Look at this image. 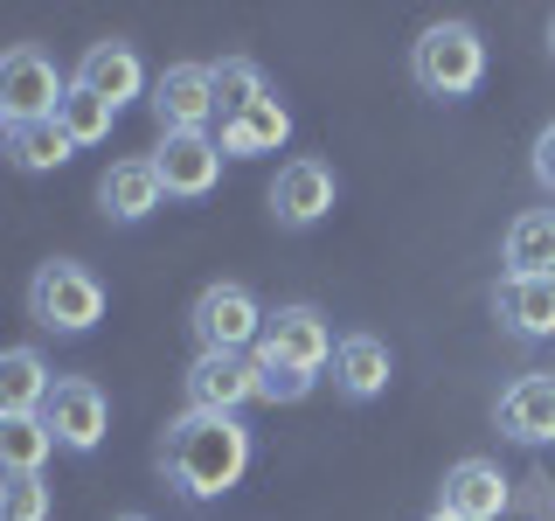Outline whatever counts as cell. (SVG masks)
<instances>
[{"label":"cell","mask_w":555,"mask_h":521,"mask_svg":"<svg viewBox=\"0 0 555 521\" xmlns=\"http://www.w3.org/2000/svg\"><path fill=\"white\" fill-rule=\"evenodd\" d=\"M257 445L243 431V417H216V410H181L160 439V473L181 500H222L236 494L250 473Z\"/></svg>","instance_id":"cell-1"},{"label":"cell","mask_w":555,"mask_h":521,"mask_svg":"<svg viewBox=\"0 0 555 521\" xmlns=\"http://www.w3.org/2000/svg\"><path fill=\"white\" fill-rule=\"evenodd\" d=\"M410 77L424 98H473L486 84V42L473 22H430L424 35L410 42Z\"/></svg>","instance_id":"cell-2"},{"label":"cell","mask_w":555,"mask_h":521,"mask_svg":"<svg viewBox=\"0 0 555 521\" xmlns=\"http://www.w3.org/2000/svg\"><path fill=\"white\" fill-rule=\"evenodd\" d=\"M28 320L42 334H91L104 320V278L77 257H49L28 278Z\"/></svg>","instance_id":"cell-3"},{"label":"cell","mask_w":555,"mask_h":521,"mask_svg":"<svg viewBox=\"0 0 555 521\" xmlns=\"http://www.w3.org/2000/svg\"><path fill=\"white\" fill-rule=\"evenodd\" d=\"M264 320H271V313L257 306V292L236 285V278H216V285H202L195 306H188L195 355H250V347L264 341Z\"/></svg>","instance_id":"cell-4"},{"label":"cell","mask_w":555,"mask_h":521,"mask_svg":"<svg viewBox=\"0 0 555 521\" xmlns=\"http://www.w3.org/2000/svg\"><path fill=\"white\" fill-rule=\"evenodd\" d=\"M69 98V77L56 69L42 42H14L0 49V112L8 126H35V118H56V104Z\"/></svg>","instance_id":"cell-5"},{"label":"cell","mask_w":555,"mask_h":521,"mask_svg":"<svg viewBox=\"0 0 555 521\" xmlns=\"http://www.w3.org/2000/svg\"><path fill=\"white\" fill-rule=\"evenodd\" d=\"M42 424L63 452L83 459V452H98L104 431H112V404H104V390L91 376H56V390H49V404H42Z\"/></svg>","instance_id":"cell-6"},{"label":"cell","mask_w":555,"mask_h":521,"mask_svg":"<svg viewBox=\"0 0 555 521\" xmlns=\"http://www.w3.org/2000/svg\"><path fill=\"white\" fill-rule=\"evenodd\" d=\"M334 202H340V181H334V167H326V161L299 153V161L278 167V181H271V216H278V230H312V223L334 216Z\"/></svg>","instance_id":"cell-7"},{"label":"cell","mask_w":555,"mask_h":521,"mask_svg":"<svg viewBox=\"0 0 555 521\" xmlns=\"http://www.w3.org/2000/svg\"><path fill=\"white\" fill-rule=\"evenodd\" d=\"M153 126L167 132H208L216 126V84H208V63H167L153 77Z\"/></svg>","instance_id":"cell-8"},{"label":"cell","mask_w":555,"mask_h":521,"mask_svg":"<svg viewBox=\"0 0 555 521\" xmlns=\"http://www.w3.org/2000/svg\"><path fill=\"white\" fill-rule=\"evenodd\" d=\"M257 355H264V361H285V369L320 376L326 361H334V327H326L320 306H278L271 320H264V341H257Z\"/></svg>","instance_id":"cell-9"},{"label":"cell","mask_w":555,"mask_h":521,"mask_svg":"<svg viewBox=\"0 0 555 521\" xmlns=\"http://www.w3.org/2000/svg\"><path fill=\"white\" fill-rule=\"evenodd\" d=\"M181 382H188V410L243 417V404H257V355H195Z\"/></svg>","instance_id":"cell-10"},{"label":"cell","mask_w":555,"mask_h":521,"mask_svg":"<svg viewBox=\"0 0 555 521\" xmlns=\"http://www.w3.org/2000/svg\"><path fill=\"white\" fill-rule=\"evenodd\" d=\"M153 167H160V188L173 202H202L222 181V147H216V132H167Z\"/></svg>","instance_id":"cell-11"},{"label":"cell","mask_w":555,"mask_h":521,"mask_svg":"<svg viewBox=\"0 0 555 521\" xmlns=\"http://www.w3.org/2000/svg\"><path fill=\"white\" fill-rule=\"evenodd\" d=\"M69 84H77V91H91V98H104L112 112H126V104L146 91V63H139L132 42H118V35H112V42H91V49H83Z\"/></svg>","instance_id":"cell-12"},{"label":"cell","mask_w":555,"mask_h":521,"mask_svg":"<svg viewBox=\"0 0 555 521\" xmlns=\"http://www.w3.org/2000/svg\"><path fill=\"white\" fill-rule=\"evenodd\" d=\"M500 439L514 445H548L555 439V376H514L500 390V410H493Z\"/></svg>","instance_id":"cell-13"},{"label":"cell","mask_w":555,"mask_h":521,"mask_svg":"<svg viewBox=\"0 0 555 521\" xmlns=\"http://www.w3.org/2000/svg\"><path fill=\"white\" fill-rule=\"evenodd\" d=\"M438 508L459 521H500L507 514V473L493 459H459L438 486Z\"/></svg>","instance_id":"cell-14"},{"label":"cell","mask_w":555,"mask_h":521,"mask_svg":"<svg viewBox=\"0 0 555 521\" xmlns=\"http://www.w3.org/2000/svg\"><path fill=\"white\" fill-rule=\"evenodd\" d=\"M389 376H396V355L382 334H340L334 341V390L347 404H375L389 390Z\"/></svg>","instance_id":"cell-15"},{"label":"cell","mask_w":555,"mask_h":521,"mask_svg":"<svg viewBox=\"0 0 555 521\" xmlns=\"http://www.w3.org/2000/svg\"><path fill=\"white\" fill-rule=\"evenodd\" d=\"M493 313L514 341H555V278H500L493 285Z\"/></svg>","instance_id":"cell-16"},{"label":"cell","mask_w":555,"mask_h":521,"mask_svg":"<svg viewBox=\"0 0 555 521\" xmlns=\"http://www.w3.org/2000/svg\"><path fill=\"white\" fill-rule=\"evenodd\" d=\"M160 202H167V188H160L153 153H139V161H112V174L98 181V208H104L112 223H146Z\"/></svg>","instance_id":"cell-17"},{"label":"cell","mask_w":555,"mask_h":521,"mask_svg":"<svg viewBox=\"0 0 555 521\" xmlns=\"http://www.w3.org/2000/svg\"><path fill=\"white\" fill-rule=\"evenodd\" d=\"M285 139H292V112H285L278 98H257L250 112L222 118L216 147H222V161H250V153H278Z\"/></svg>","instance_id":"cell-18"},{"label":"cell","mask_w":555,"mask_h":521,"mask_svg":"<svg viewBox=\"0 0 555 521\" xmlns=\"http://www.w3.org/2000/svg\"><path fill=\"white\" fill-rule=\"evenodd\" d=\"M500 257L514 278H555V208H520L500 237Z\"/></svg>","instance_id":"cell-19"},{"label":"cell","mask_w":555,"mask_h":521,"mask_svg":"<svg viewBox=\"0 0 555 521\" xmlns=\"http://www.w3.org/2000/svg\"><path fill=\"white\" fill-rule=\"evenodd\" d=\"M49 390H56V376L35 347H0V417H42Z\"/></svg>","instance_id":"cell-20"},{"label":"cell","mask_w":555,"mask_h":521,"mask_svg":"<svg viewBox=\"0 0 555 521\" xmlns=\"http://www.w3.org/2000/svg\"><path fill=\"white\" fill-rule=\"evenodd\" d=\"M56 439H49L42 417H0V480H22V473H42Z\"/></svg>","instance_id":"cell-21"},{"label":"cell","mask_w":555,"mask_h":521,"mask_svg":"<svg viewBox=\"0 0 555 521\" xmlns=\"http://www.w3.org/2000/svg\"><path fill=\"white\" fill-rule=\"evenodd\" d=\"M69 153H77V139H69L56 118H35V126H14L8 132V161L22 174H56Z\"/></svg>","instance_id":"cell-22"},{"label":"cell","mask_w":555,"mask_h":521,"mask_svg":"<svg viewBox=\"0 0 555 521\" xmlns=\"http://www.w3.org/2000/svg\"><path fill=\"white\" fill-rule=\"evenodd\" d=\"M208 84H216V118H236V112H250L257 98H271L264 69H257L250 56H222V63H208Z\"/></svg>","instance_id":"cell-23"},{"label":"cell","mask_w":555,"mask_h":521,"mask_svg":"<svg viewBox=\"0 0 555 521\" xmlns=\"http://www.w3.org/2000/svg\"><path fill=\"white\" fill-rule=\"evenodd\" d=\"M56 126L77 139V147H104V139H112V126H118V112L104 98H91V91H77V84H69V98L56 104Z\"/></svg>","instance_id":"cell-24"},{"label":"cell","mask_w":555,"mask_h":521,"mask_svg":"<svg viewBox=\"0 0 555 521\" xmlns=\"http://www.w3.org/2000/svg\"><path fill=\"white\" fill-rule=\"evenodd\" d=\"M0 521H49V480L42 473L0 480Z\"/></svg>","instance_id":"cell-25"},{"label":"cell","mask_w":555,"mask_h":521,"mask_svg":"<svg viewBox=\"0 0 555 521\" xmlns=\"http://www.w3.org/2000/svg\"><path fill=\"white\" fill-rule=\"evenodd\" d=\"M312 382H320V376L285 369V361H264V355H257V404H306Z\"/></svg>","instance_id":"cell-26"},{"label":"cell","mask_w":555,"mask_h":521,"mask_svg":"<svg viewBox=\"0 0 555 521\" xmlns=\"http://www.w3.org/2000/svg\"><path fill=\"white\" fill-rule=\"evenodd\" d=\"M528 167H534V181H542V195H555V126L534 132V153H528Z\"/></svg>","instance_id":"cell-27"},{"label":"cell","mask_w":555,"mask_h":521,"mask_svg":"<svg viewBox=\"0 0 555 521\" xmlns=\"http://www.w3.org/2000/svg\"><path fill=\"white\" fill-rule=\"evenodd\" d=\"M8 132H14V126H8V112H0V147H8Z\"/></svg>","instance_id":"cell-28"},{"label":"cell","mask_w":555,"mask_h":521,"mask_svg":"<svg viewBox=\"0 0 555 521\" xmlns=\"http://www.w3.org/2000/svg\"><path fill=\"white\" fill-rule=\"evenodd\" d=\"M112 521H146V514H112Z\"/></svg>","instance_id":"cell-29"},{"label":"cell","mask_w":555,"mask_h":521,"mask_svg":"<svg viewBox=\"0 0 555 521\" xmlns=\"http://www.w3.org/2000/svg\"><path fill=\"white\" fill-rule=\"evenodd\" d=\"M430 521H459V514H444V508H438V514H430Z\"/></svg>","instance_id":"cell-30"},{"label":"cell","mask_w":555,"mask_h":521,"mask_svg":"<svg viewBox=\"0 0 555 521\" xmlns=\"http://www.w3.org/2000/svg\"><path fill=\"white\" fill-rule=\"evenodd\" d=\"M548 49H555V22H548Z\"/></svg>","instance_id":"cell-31"}]
</instances>
